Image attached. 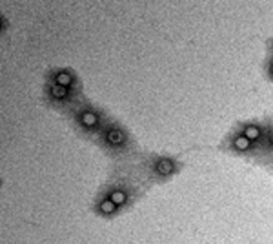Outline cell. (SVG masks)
Wrapping results in <instances>:
<instances>
[{
    "instance_id": "8",
    "label": "cell",
    "mask_w": 273,
    "mask_h": 244,
    "mask_svg": "<svg viewBox=\"0 0 273 244\" xmlns=\"http://www.w3.org/2000/svg\"><path fill=\"white\" fill-rule=\"evenodd\" d=\"M171 169H173V162L171 161H160V162H157V171L160 175H168V173H171Z\"/></svg>"
},
{
    "instance_id": "3",
    "label": "cell",
    "mask_w": 273,
    "mask_h": 244,
    "mask_svg": "<svg viewBox=\"0 0 273 244\" xmlns=\"http://www.w3.org/2000/svg\"><path fill=\"white\" fill-rule=\"evenodd\" d=\"M242 135L248 137V139L253 142V140H259L260 137H262V130H260L259 124H246L244 128H242Z\"/></svg>"
},
{
    "instance_id": "7",
    "label": "cell",
    "mask_w": 273,
    "mask_h": 244,
    "mask_svg": "<svg viewBox=\"0 0 273 244\" xmlns=\"http://www.w3.org/2000/svg\"><path fill=\"white\" fill-rule=\"evenodd\" d=\"M51 97L53 98H58V100H64V98H68V88H60V86H53L51 88Z\"/></svg>"
},
{
    "instance_id": "1",
    "label": "cell",
    "mask_w": 273,
    "mask_h": 244,
    "mask_svg": "<svg viewBox=\"0 0 273 244\" xmlns=\"http://www.w3.org/2000/svg\"><path fill=\"white\" fill-rule=\"evenodd\" d=\"M232 146H233V150H237V151H250L253 148V142L248 139V137H244L242 133H239V135L233 137Z\"/></svg>"
},
{
    "instance_id": "10",
    "label": "cell",
    "mask_w": 273,
    "mask_h": 244,
    "mask_svg": "<svg viewBox=\"0 0 273 244\" xmlns=\"http://www.w3.org/2000/svg\"><path fill=\"white\" fill-rule=\"evenodd\" d=\"M268 73H270V77L273 78V60H272V64H270V68H268Z\"/></svg>"
},
{
    "instance_id": "2",
    "label": "cell",
    "mask_w": 273,
    "mask_h": 244,
    "mask_svg": "<svg viewBox=\"0 0 273 244\" xmlns=\"http://www.w3.org/2000/svg\"><path fill=\"white\" fill-rule=\"evenodd\" d=\"M78 120H80V124L86 126V128H95V126L98 124V115H97L95 112L86 110V112H82L80 115H78Z\"/></svg>"
},
{
    "instance_id": "6",
    "label": "cell",
    "mask_w": 273,
    "mask_h": 244,
    "mask_svg": "<svg viewBox=\"0 0 273 244\" xmlns=\"http://www.w3.org/2000/svg\"><path fill=\"white\" fill-rule=\"evenodd\" d=\"M117 209V204L111 201V199H104L102 203H100V211L106 213V215H111V213H115Z\"/></svg>"
},
{
    "instance_id": "4",
    "label": "cell",
    "mask_w": 273,
    "mask_h": 244,
    "mask_svg": "<svg viewBox=\"0 0 273 244\" xmlns=\"http://www.w3.org/2000/svg\"><path fill=\"white\" fill-rule=\"evenodd\" d=\"M55 86H60V88H71L73 86V75L68 71H60L58 75H55Z\"/></svg>"
},
{
    "instance_id": "5",
    "label": "cell",
    "mask_w": 273,
    "mask_h": 244,
    "mask_svg": "<svg viewBox=\"0 0 273 244\" xmlns=\"http://www.w3.org/2000/svg\"><path fill=\"white\" fill-rule=\"evenodd\" d=\"M106 137H108L109 144H113V146H117V144H122L124 142V133L120 131V130H109Z\"/></svg>"
},
{
    "instance_id": "11",
    "label": "cell",
    "mask_w": 273,
    "mask_h": 244,
    "mask_svg": "<svg viewBox=\"0 0 273 244\" xmlns=\"http://www.w3.org/2000/svg\"><path fill=\"white\" fill-rule=\"evenodd\" d=\"M270 142H272V146H273V133H272V139H270Z\"/></svg>"
},
{
    "instance_id": "9",
    "label": "cell",
    "mask_w": 273,
    "mask_h": 244,
    "mask_svg": "<svg viewBox=\"0 0 273 244\" xmlns=\"http://www.w3.org/2000/svg\"><path fill=\"white\" fill-rule=\"evenodd\" d=\"M109 199H111L117 206H122V204L126 203V193H124L122 189H117V191H113V193L109 195Z\"/></svg>"
}]
</instances>
